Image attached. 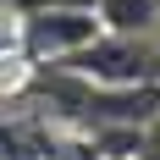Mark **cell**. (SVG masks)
<instances>
[{
  "instance_id": "obj_2",
  "label": "cell",
  "mask_w": 160,
  "mask_h": 160,
  "mask_svg": "<svg viewBox=\"0 0 160 160\" xmlns=\"http://www.w3.org/2000/svg\"><path fill=\"white\" fill-rule=\"evenodd\" d=\"M155 11L160 0H99V33H116V39H149L155 33Z\"/></svg>"
},
{
  "instance_id": "obj_4",
  "label": "cell",
  "mask_w": 160,
  "mask_h": 160,
  "mask_svg": "<svg viewBox=\"0 0 160 160\" xmlns=\"http://www.w3.org/2000/svg\"><path fill=\"white\" fill-rule=\"evenodd\" d=\"M149 39H155V44H160V11H155V33H149Z\"/></svg>"
},
{
  "instance_id": "obj_1",
  "label": "cell",
  "mask_w": 160,
  "mask_h": 160,
  "mask_svg": "<svg viewBox=\"0 0 160 160\" xmlns=\"http://www.w3.org/2000/svg\"><path fill=\"white\" fill-rule=\"evenodd\" d=\"M94 39H99V17L94 11H50V6H33L28 17H17V50L28 61H44V66H66Z\"/></svg>"
},
{
  "instance_id": "obj_3",
  "label": "cell",
  "mask_w": 160,
  "mask_h": 160,
  "mask_svg": "<svg viewBox=\"0 0 160 160\" xmlns=\"http://www.w3.org/2000/svg\"><path fill=\"white\" fill-rule=\"evenodd\" d=\"M39 6H50V11H94L99 0H39Z\"/></svg>"
}]
</instances>
